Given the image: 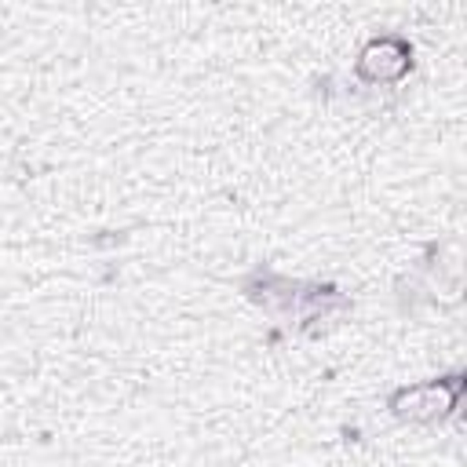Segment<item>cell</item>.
<instances>
[{
    "label": "cell",
    "mask_w": 467,
    "mask_h": 467,
    "mask_svg": "<svg viewBox=\"0 0 467 467\" xmlns=\"http://www.w3.org/2000/svg\"><path fill=\"white\" fill-rule=\"evenodd\" d=\"M460 390H463L460 376L427 379V383H416V387H401L390 398V409L401 420H441V416H449L456 409Z\"/></svg>",
    "instance_id": "1"
}]
</instances>
